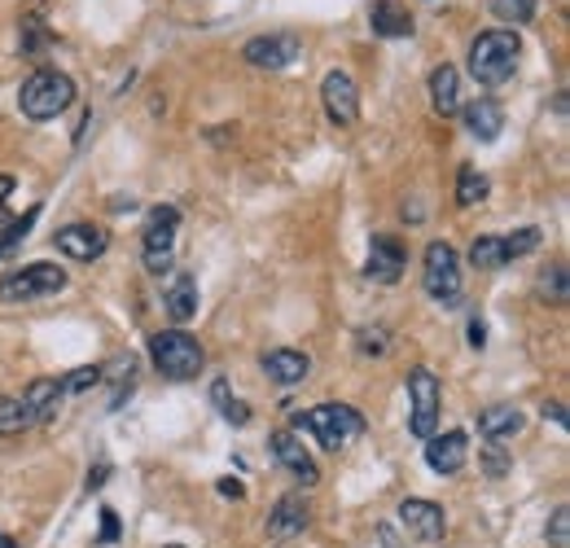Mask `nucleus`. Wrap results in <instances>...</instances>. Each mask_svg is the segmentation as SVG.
<instances>
[{"label":"nucleus","instance_id":"obj_1","mask_svg":"<svg viewBox=\"0 0 570 548\" xmlns=\"http://www.w3.org/2000/svg\"><path fill=\"white\" fill-rule=\"evenodd\" d=\"M518 58H522V40H518V31H509V27L483 31V35L469 44V75H474L483 89H500V84H509V80H514Z\"/></svg>","mask_w":570,"mask_h":548},{"label":"nucleus","instance_id":"obj_2","mask_svg":"<svg viewBox=\"0 0 570 548\" xmlns=\"http://www.w3.org/2000/svg\"><path fill=\"white\" fill-rule=\"evenodd\" d=\"M71 102H75V80H71L66 71H53V66H40V71L27 75L22 89H18V110H22L27 118H35V123L58 118L62 110H71Z\"/></svg>","mask_w":570,"mask_h":548},{"label":"nucleus","instance_id":"obj_3","mask_svg":"<svg viewBox=\"0 0 570 548\" xmlns=\"http://www.w3.org/2000/svg\"><path fill=\"white\" fill-rule=\"evenodd\" d=\"M149 360H154V369H158L163 378H172V382H194V378L203 373V364H207L203 342H198L194 333H185V329H163V333H154V338H149Z\"/></svg>","mask_w":570,"mask_h":548},{"label":"nucleus","instance_id":"obj_4","mask_svg":"<svg viewBox=\"0 0 570 548\" xmlns=\"http://www.w3.org/2000/svg\"><path fill=\"white\" fill-rule=\"evenodd\" d=\"M294 431H308V435H317L321 447L342 452L346 443L364 435V417L351 404H317L308 413H294Z\"/></svg>","mask_w":570,"mask_h":548},{"label":"nucleus","instance_id":"obj_5","mask_svg":"<svg viewBox=\"0 0 570 548\" xmlns=\"http://www.w3.org/2000/svg\"><path fill=\"white\" fill-rule=\"evenodd\" d=\"M66 290V272L58 263H22L0 277V303H35Z\"/></svg>","mask_w":570,"mask_h":548},{"label":"nucleus","instance_id":"obj_6","mask_svg":"<svg viewBox=\"0 0 570 548\" xmlns=\"http://www.w3.org/2000/svg\"><path fill=\"white\" fill-rule=\"evenodd\" d=\"M439 409H444V391L439 378L422 364L408 373V431L417 438L439 435Z\"/></svg>","mask_w":570,"mask_h":548},{"label":"nucleus","instance_id":"obj_7","mask_svg":"<svg viewBox=\"0 0 570 548\" xmlns=\"http://www.w3.org/2000/svg\"><path fill=\"white\" fill-rule=\"evenodd\" d=\"M422 286L435 303L453 308L460 299V259L448 241H431L426 246V259H422Z\"/></svg>","mask_w":570,"mask_h":548},{"label":"nucleus","instance_id":"obj_8","mask_svg":"<svg viewBox=\"0 0 570 548\" xmlns=\"http://www.w3.org/2000/svg\"><path fill=\"white\" fill-rule=\"evenodd\" d=\"M176 232H180V211L176 207H154L149 219H145V268L154 277H163L172 268V250H176Z\"/></svg>","mask_w":570,"mask_h":548},{"label":"nucleus","instance_id":"obj_9","mask_svg":"<svg viewBox=\"0 0 570 548\" xmlns=\"http://www.w3.org/2000/svg\"><path fill=\"white\" fill-rule=\"evenodd\" d=\"M299 53H303V40H299L294 31L259 35V40H250V44L241 49V58H246L250 66H259V71H286V66L299 62Z\"/></svg>","mask_w":570,"mask_h":548},{"label":"nucleus","instance_id":"obj_10","mask_svg":"<svg viewBox=\"0 0 570 548\" xmlns=\"http://www.w3.org/2000/svg\"><path fill=\"white\" fill-rule=\"evenodd\" d=\"M404 263H408V255H404V241L400 237H391V232H373L369 237V263H364V277L369 281L395 286L404 277Z\"/></svg>","mask_w":570,"mask_h":548},{"label":"nucleus","instance_id":"obj_11","mask_svg":"<svg viewBox=\"0 0 570 548\" xmlns=\"http://www.w3.org/2000/svg\"><path fill=\"white\" fill-rule=\"evenodd\" d=\"M321 102H325V114L339 123V127H351L360 118V89L346 71H330L321 80Z\"/></svg>","mask_w":570,"mask_h":548},{"label":"nucleus","instance_id":"obj_12","mask_svg":"<svg viewBox=\"0 0 570 548\" xmlns=\"http://www.w3.org/2000/svg\"><path fill=\"white\" fill-rule=\"evenodd\" d=\"M58 250L62 255H71V259H80V263H93V259H102L106 255V246H111V232L106 228H97V224H66V228H58Z\"/></svg>","mask_w":570,"mask_h":548},{"label":"nucleus","instance_id":"obj_13","mask_svg":"<svg viewBox=\"0 0 570 548\" xmlns=\"http://www.w3.org/2000/svg\"><path fill=\"white\" fill-rule=\"evenodd\" d=\"M400 523H404V531H408L413 540H422V545H439L444 531H448V518H444V509H439L435 500H404V505H400Z\"/></svg>","mask_w":570,"mask_h":548},{"label":"nucleus","instance_id":"obj_14","mask_svg":"<svg viewBox=\"0 0 570 548\" xmlns=\"http://www.w3.org/2000/svg\"><path fill=\"white\" fill-rule=\"evenodd\" d=\"M268 443H272V456L303 483V487H312V483H321V469H317V461H312V452L294 438V431H272L268 435Z\"/></svg>","mask_w":570,"mask_h":548},{"label":"nucleus","instance_id":"obj_15","mask_svg":"<svg viewBox=\"0 0 570 548\" xmlns=\"http://www.w3.org/2000/svg\"><path fill=\"white\" fill-rule=\"evenodd\" d=\"M465 461H469V438L460 435V431L426 438V465H431L435 474H460Z\"/></svg>","mask_w":570,"mask_h":548},{"label":"nucleus","instance_id":"obj_16","mask_svg":"<svg viewBox=\"0 0 570 548\" xmlns=\"http://www.w3.org/2000/svg\"><path fill=\"white\" fill-rule=\"evenodd\" d=\"M460 118H465V132L474 141H483V145H491L505 132V110H500V102H491V97H474L469 106H460Z\"/></svg>","mask_w":570,"mask_h":548},{"label":"nucleus","instance_id":"obj_17","mask_svg":"<svg viewBox=\"0 0 570 548\" xmlns=\"http://www.w3.org/2000/svg\"><path fill=\"white\" fill-rule=\"evenodd\" d=\"M308 523H312V514H308L303 496H281L268 514V536L272 540H294V536L308 531Z\"/></svg>","mask_w":570,"mask_h":548},{"label":"nucleus","instance_id":"obj_18","mask_svg":"<svg viewBox=\"0 0 570 548\" xmlns=\"http://www.w3.org/2000/svg\"><path fill=\"white\" fill-rule=\"evenodd\" d=\"M163 308H167V317H172L176 325L194 321V317H198V281H194L189 272H172L167 290H163Z\"/></svg>","mask_w":570,"mask_h":548},{"label":"nucleus","instance_id":"obj_19","mask_svg":"<svg viewBox=\"0 0 570 548\" xmlns=\"http://www.w3.org/2000/svg\"><path fill=\"white\" fill-rule=\"evenodd\" d=\"M263 373H268L277 386H299V382L312 373V360H308L303 351H294V347H277V351L263 355Z\"/></svg>","mask_w":570,"mask_h":548},{"label":"nucleus","instance_id":"obj_20","mask_svg":"<svg viewBox=\"0 0 570 548\" xmlns=\"http://www.w3.org/2000/svg\"><path fill=\"white\" fill-rule=\"evenodd\" d=\"M62 378H35L27 391H22V404H27V413H31V422L40 426V422H53L58 417V409H62Z\"/></svg>","mask_w":570,"mask_h":548},{"label":"nucleus","instance_id":"obj_21","mask_svg":"<svg viewBox=\"0 0 570 548\" xmlns=\"http://www.w3.org/2000/svg\"><path fill=\"white\" fill-rule=\"evenodd\" d=\"M369 27H373L382 40H404V35H413V18H408V9H400L395 0H373V4H369Z\"/></svg>","mask_w":570,"mask_h":548},{"label":"nucleus","instance_id":"obj_22","mask_svg":"<svg viewBox=\"0 0 570 548\" xmlns=\"http://www.w3.org/2000/svg\"><path fill=\"white\" fill-rule=\"evenodd\" d=\"M431 106L439 110L444 118L460 114V75L453 66H435L431 71Z\"/></svg>","mask_w":570,"mask_h":548},{"label":"nucleus","instance_id":"obj_23","mask_svg":"<svg viewBox=\"0 0 570 548\" xmlns=\"http://www.w3.org/2000/svg\"><path fill=\"white\" fill-rule=\"evenodd\" d=\"M522 422H527V417H522L514 404H491V409H483V413H478V431L491 438V443L518 435V431H522Z\"/></svg>","mask_w":570,"mask_h":548},{"label":"nucleus","instance_id":"obj_24","mask_svg":"<svg viewBox=\"0 0 570 548\" xmlns=\"http://www.w3.org/2000/svg\"><path fill=\"white\" fill-rule=\"evenodd\" d=\"M469 263H474L478 272H496V268H505V263H509L505 237H474V246H469Z\"/></svg>","mask_w":570,"mask_h":548},{"label":"nucleus","instance_id":"obj_25","mask_svg":"<svg viewBox=\"0 0 570 548\" xmlns=\"http://www.w3.org/2000/svg\"><path fill=\"white\" fill-rule=\"evenodd\" d=\"M487 189H491V180L478 167H460V176H456V203L460 207H478L487 198Z\"/></svg>","mask_w":570,"mask_h":548},{"label":"nucleus","instance_id":"obj_26","mask_svg":"<svg viewBox=\"0 0 570 548\" xmlns=\"http://www.w3.org/2000/svg\"><path fill=\"white\" fill-rule=\"evenodd\" d=\"M35 422H31L27 404H22V395H0V435H22Z\"/></svg>","mask_w":570,"mask_h":548},{"label":"nucleus","instance_id":"obj_27","mask_svg":"<svg viewBox=\"0 0 570 548\" xmlns=\"http://www.w3.org/2000/svg\"><path fill=\"white\" fill-rule=\"evenodd\" d=\"M491 13L505 22V27H522L536 18V0H491Z\"/></svg>","mask_w":570,"mask_h":548},{"label":"nucleus","instance_id":"obj_28","mask_svg":"<svg viewBox=\"0 0 570 548\" xmlns=\"http://www.w3.org/2000/svg\"><path fill=\"white\" fill-rule=\"evenodd\" d=\"M211 400H216V409L225 413V422H232V426H246V422H250V404L232 400V395H228V382H216V386H211Z\"/></svg>","mask_w":570,"mask_h":548},{"label":"nucleus","instance_id":"obj_29","mask_svg":"<svg viewBox=\"0 0 570 548\" xmlns=\"http://www.w3.org/2000/svg\"><path fill=\"white\" fill-rule=\"evenodd\" d=\"M35 216H40V207H31L27 216L13 219V224H9L4 232H0V259H4V255H9L13 246H22V241H27V232H31V224H35Z\"/></svg>","mask_w":570,"mask_h":548},{"label":"nucleus","instance_id":"obj_30","mask_svg":"<svg viewBox=\"0 0 570 548\" xmlns=\"http://www.w3.org/2000/svg\"><path fill=\"white\" fill-rule=\"evenodd\" d=\"M540 228H518V232H509L505 237V250H509V259H522V255H531L536 246H540Z\"/></svg>","mask_w":570,"mask_h":548},{"label":"nucleus","instance_id":"obj_31","mask_svg":"<svg viewBox=\"0 0 570 548\" xmlns=\"http://www.w3.org/2000/svg\"><path fill=\"white\" fill-rule=\"evenodd\" d=\"M549 545L553 548H570V509L558 505L553 518H549Z\"/></svg>","mask_w":570,"mask_h":548},{"label":"nucleus","instance_id":"obj_32","mask_svg":"<svg viewBox=\"0 0 570 548\" xmlns=\"http://www.w3.org/2000/svg\"><path fill=\"white\" fill-rule=\"evenodd\" d=\"M483 474H487V478H505V474H509V452L491 443V447L483 452Z\"/></svg>","mask_w":570,"mask_h":548},{"label":"nucleus","instance_id":"obj_33","mask_svg":"<svg viewBox=\"0 0 570 548\" xmlns=\"http://www.w3.org/2000/svg\"><path fill=\"white\" fill-rule=\"evenodd\" d=\"M540 290L553 294V303H567V268H549V272L540 277Z\"/></svg>","mask_w":570,"mask_h":548},{"label":"nucleus","instance_id":"obj_34","mask_svg":"<svg viewBox=\"0 0 570 548\" xmlns=\"http://www.w3.org/2000/svg\"><path fill=\"white\" fill-rule=\"evenodd\" d=\"M97 382H102V369H75V373L62 378V391H89Z\"/></svg>","mask_w":570,"mask_h":548},{"label":"nucleus","instance_id":"obj_35","mask_svg":"<svg viewBox=\"0 0 570 548\" xmlns=\"http://www.w3.org/2000/svg\"><path fill=\"white\" fill-rule=\"evenodd\" d=\"M360 351L369 355V351H386V329H360Z\"/></svg>","mask_w":570,"mask_h":548},{"label":"nucleus","instance_id":"obj_36","mask_svg":"<svg viewBox=\"0 0 570 548\" xmlns=\"http://www.w3.org/2000/svg\"><path fill=\"white\" fill-rule=\"evenodd\" d=\"M102 540H106V545L118 540V518H114V509H102Z\"/></svg>","mask_w":570,"mask_h":548},{"label":"nucleus","instance_id":"obj_37","mask_svg":"<svg viewBox=\"0 0 570 548\" xmlns=\"http://www.w3.org/2000/svg\"><path fill=\"white\" fill-rule=\"evenodd\" d=\"M220 492L232 496V500H241V483H237V478H220Z\"/></svg>","mask_w":570,"mask_h":548},{"label":"nucleus","instance_id":"obj_38","mask_svg":"<svg viewBox=\"0 0 570 548\" xmlns=\"http://www.w3.org/2000/svg\"><path fill=\"white\" fill-rule=\"evenodd\" d=\"M9 194H13V176H0V216H4V203H9Z\"/></svg>","mask_w":570,"mask_h":548},{"label":"nucleus","instance_id":"obj_39","mask_svg":"<svg viewBox=\"0 0 570 548\" xmlns=\"http://www.w3.org/2000/svg\"><path fill=\"white\" fill-rule=\"evenodd\" d=\"M545 417H553L558 426H567V413H562V404H545Z\"/></svg>","mask_w":570,"mask_h":548},{"label":"nucleus","instance_id":"obj_40","mask_svg":"<svg viewBox=\"0 0 570 548\" xmlns=\"http://www.w3.org/2000/svg\"><path fill=\"white\" fill-rule=\"evenodd\" d=\"M483 338H487V329H483V321H474V325H469V342L483 347Z\"/></svg>","mask_w":570,"mask_h":548},{"label":"nucleus","instance_id":"obj_41","mask_svg":"<svg viewBox=\"0 0 570 548\" xmlns=\"http://www.w3.org/2000/svg\"><path fill=\"white\" fill-rule=\"evenodd\" d=\"M382 545H386V548H400L395 540H391V527H382Z\"/></svg>","mask_w":570,"mask_h":548},{"label":"nucleus","instance_id":"obj_42","mask_svg":"<svg viewBox=\"0 0 570 548\" xmlns=\"http://www.w3.org/2000/svg\"><path fill=\"white\" fill-rule=\"evenodd\" d=\"M167 548H185V545H167Z\"/></svg>","mask_w":570,"mask_h":548}]
</instances>
